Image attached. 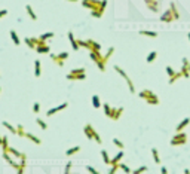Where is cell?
Returning a JSON list of instances; mask_svg holds the SVG:
<instances>
[{
	"label": "cell",
	"mask_w": 190,
	"mask_h": 174,
	"mask_svg": "<svg viewBox=\"0 0 190 174\" xmlns=\"http://www.w3.org/2000/svg\"><path fill=\"white\" fill-rule=\"evenodd\" d=\"M80 3L86 9H91V16L94 18H101L104 15L108 0H80Z\"/></svg>",
	"instance_id": "obj_1"
},
{
	"label": "cell",
	"mask_w": 190,
	"mask_h": 174,
	"mask_svg": "<svg viewBox=\"0 0 190 174\" xmlns=\"http://www.w3.org/2000/svg\"><path fill=\"white\" fill-rule=\"evenodd\" d=\"M138 97H140L141 100H144L147 104H150V106H158V104H159V97L153 91H150V89L140 91V92H138Z\"/></svg>",
	"instance_id": "obj_2"
},
{
	"label": "cell",
	"mask_w": 190,
	"mask_h": 174,
	"mask_svg": "<svg viewBox=\"0 0 190 174\" xmlns=\"http://www.w3.org/2000/svg\"><path fill=\"white\" fill-rule=\"evenodd\" d=\"M67 81H85L86 79V68L80 67V68H73L70 73L65 74Z\"/></svg>",
	"instance_id": "obj_3"
},
{
	"label": "cell",
	"mask_w": 190,
	"mask_h": 174,
	"mask_svg": "<svg viewBox=\"0 0 190 174\" xmlns=\"http://www.w3.org/2000/svg\"><path fill=\"white\" fill-rule=\"evenodd\" d=\"M83 133H85V135H86V138H88V140H95L98 144H101V143H102L100 134H98L97 131H95V128H94L91 124H86V125L83 127Z\"/></svg>",
	"instance_id": "obj_4"
},
{
	"label": "cell",
	"mask_w": 190,
	"mask_h": 174,
	"mask_svg": "<svg viewBox=\"0 0 190 174\" xmlns=\"http://www.w3.org/2000/svg\"><path fill=\"white\" fill-rule=\"evenodd\" d=\"M89 57H91L92 61L95 63V66L100 68V72L104 73L106 72V63H104V57L101 55V52H94V51H91L89 52Z\"/></svg>",
	"instance_id": "obj_5"
},
{
	"label": "cell",
	"mask_w": 190,
	"mask_h": 174,
	"mask_svg": "<svg viewBox=\"0 0 190 174\" xmlns=\"http://www.w3.org/2000/svg\"><path fill=\"white\" fill-rule=\"evenodd\" d=\"M186 143H187V134L183 131L174 134V137L171 138V146H183Z\"/></svg>",
	"instance_id": "obj_6"
},
{
	"label": "cell",
	"mask_w": 190,
	"mask_h": 174,
	"mask_svg": "<svg viewBox=\"0 0 190 174\" xmlns=\"http://www.w3.org/2000/svg\"><path fill=\"white\" fill-rule=\"evenodd\" d=\"M51 60L59 67H64V61L68 58V52H59V54H49Z\"/></svg>",
	"instance_id": "obj_7"
},
{
	"label": "cell",
	"mask_w": 190,
	"mask_h": 174,
	"mask_svg": "<svg viewBox=\"0 0 190 174\" xmlns=\"http://www.w3.org/2000/svg\"><path fill=\"white\" fill-rule=\"evenodd\" d=\"M115 70L120 74V76H122L123 77V79L126 81V83H128V88H129V91H131V94H135V86H134V83H132V81L131 79H129V76L126 74V72L123 70V68L122 67H119V66H115Z\"/></svg>",
	"instance_id": "obj_8"
},
{
	"label": "cell",
	"mask_w": 190,
	"mask_h": 174,
	"mask_svg": "<svg viewBox=\"0 0 190 174\" xmlns=\"http://www.w3.org/2000/svg\"><path fill=\"white\" fill-rule=\"evenodd\" d=\"M122 113H123V107H113L111 109V113H110V119L111 121H119L120 116H122Z\"/></svg>",
	"instance_id": "obj_9"
},
{
	"label": "cell",
	"mask_w": 190,
	"mask_h": 174,
	"mask_svg": "<svg viewBox=\"0 0 190 174\" xmlns=\"http://www.w3.org/2000/svg\"><path fill=\"white\" fill-rule=\"evenodd\" d=\"M2 156H3V159H5V161H6L7 164H9L12 168H15V170H18V168H20V165H21V164L15 162V161H13V159L11 158V153H7V152H3V153H2Z\"/></svg>",
	"instance_id": "obj_10"
},
{
	"label": "cell",
	"mask_w": 190,
	"mask_h": 174,
	"mask_svg": "<svg viewBox=\"0 0 190 174\" xmlns=\"http://www.w3.org/2000/svg\"><path fill=\"white\" fill-rule=\"evenodd\" d=\"M67 107H68V103H63V104H59V106L52 107L51 110H48V112H46V116H54L55 113L61 112V110H64V109H67Z\"/></svg>",
	"instance_id": "obj_11"
},
{
	"label": "cell",
	"mask_w": 190,
	"mask_h": 174,
	"mask_svg": "<svg viewBox=\"0 0 190 174\" xmlns=\"http://www.w3.org/2000/svg\"><path fill=\"white\" fill-rule=\"evenodd\" d=\"M86 42H88V51L89 52L91 51H94V52H101V45H100L98 42H95L92 39H88Z\"/></svg>",
	"instance_id": "obj_12"
},
{
	"label": "cell",
	"mask_w": 190,
	"mask_h": 174,
	"mask_svg": "<svg viewBox=\"0 0 190 174\" xmlns=\"http://www.w3.org/2000/svg\"><path fill=\"white\" fill-rule=\"evenodd\" d=\"M174 20H175V18H174V14H172L171 9L165 11V14L160 15V21H162V22H172Z\"/></svg>",
	"instance_id": "obj_13"
},
{
	"label": "cell",
	"mask_w": 190,
	"mask_h": 174,
	"mask_svg": "<svg viewBox=\"0 0 190 174\" xmlns=\"http://www.w3.org/2000/svg\"><path fill=\"white\" fill-rule=\"evenodd\" d=\"M67 37H68V40H70V43H71V48H73V51H79V43H77V40H76V37H74V34H73V31H68L67 33Z\"/></svg>",
	"instance_id": "obj_14"
},
{
	"label": "cell",
	"mask_w": 190,
	"mask_h": 174,
	"mask_svg": "<svg viewBox=\"0 0 190 174\" xmlns=\"http://www.w3.org/2000/svg\"><path fill=\"white\" fill-rule=\"evenodd\" d=\"M144 2H146V6H147L152 12H158V11H159L158 0H144Z\"/></svg>",
	"instance_id": "obj_15"
},
{
	"label": "cell",
	"mask_w": 190,
	"mask_h": 174,
	"mask_svg": "<svg viewBox=\"0 0 190 174\" xmlns=\"http://www.w3.org/2000/svg\"><path fill=\"white\" fill-rule=\"evenodd\" d=\"M7 153H11V155H13L15 158H18V159H22V158H27L25 156V153H21V152H18L16 149H13V147H11L9 146V149H7Z\"/></svg>",
	"instance_id": "obj_16"
},
{
	"label": "cell",
	"mask_w": 190,
	"mask_h": 174,
	"mask_svg": "<svg viewBox=\"0 0 190 174\" xmlns=\"http://www.w3.org/2000/svg\"><path fill=\"white\" fill-rule=\"evenodd\" d=\"M190 124V118H184L183 121H181V122L177 125V133H181V131H183V129L187 127Z\"/></svg>",
	"instance_id": "obj_17"
},
{
	"label": "cell",
	"mask_w": 190,
	"mask_h": 174,
	"mask_svg": "<svg viewBox=\"0 0 190 174\" xmlns=\"http://www.w3.org/2000/svg\"><path fill=\"white\" fill-rule=\"evenodd\" d=\"M36 52H37V54H51V48L45 43V45L37 46V48H36Z\"/></svg>",
	"instance_id": "obj_18"
},
{
	"label": "cell",
	"mask_w": 190,
	"mask_h": 174,
	"mask_svg": "<svg viewBox=\"0 0 190 174\" xmlns=\"http://www.w3.org/2000/svg\"><path fill=\"white\" fill-rule=\"evenodd\" d=\"M42 74V66H40V60H36L34 61V76L39 77Z\"/></svg>",
	"instance_id": "obj_19"
},
{
	"label": "cell",
	"mask_w": 190,
	"mask_h": 174,
	"mask_svg": "<svg viewBox=\"0 0 190 174\" xmlns=\"http://www.w3.org/2000/svg\"><path fill=\"white\" fill-rule=\"evenodd\" d=\"M9 34H11L12 42L15 43L16 46H20V45H21V40H20V37H18V34H16V31H15V30H11V31H9Z\"/></svg>",
	"instance_id": "obj_20"
},
{
	"label": "cell",
	"mask_w": 190,
	"mask_h": 174,
	"mask_svg": "<svg viewBox=\"0 0 190 174\" xmlns=\"http://www.w3.org/2000/svg\"><path fill=\"white\" fill-rule=\"evenodd\" d=\"M25 138L31 140L34 144H42V140H40V138H39V137H36L34 134H31V133H27V134H25Z\"/></svg>",
	"instance_id": "obj_21"
},
{
	"label": "cell",
	"mask_w": 190,
	"mask_h": 174,
	"mask_svg": "<svg viewBox=\"0 0 190 174\" xmlns=\"http://www.w3.org/2000/svg\"><path fill=\"white\" fill-rule=\"evenodd\" d=\"M25 11H27V14H28V16L33 20V21H37V15L34 14V11H33V7L30 6V5H25Z\"/></svg>",
	"instance_id": "obj_22"
},
{
	"label": "cell",
	"mask_w": 190,
	"mask_h": 174,
	"mask_svg": "<svg viewBox=\"0 0 190 174\" xmlns=\"http://www.w3.org/2000/svg\"><path fill=\"white\" fill-rule=\"evenodd\" d=\"M122 158H123V150H119V153L115 156L113 159L110 161V165H115V164H119L120 161H122Z\"/></svg>",
	"instance_id": "obj_23"
},
{
	"label": "cell",
	"mask_w": 190,
	"mask_h": 174,
	"mask_svg": "<svg viewBox=\"0 0 190 174\" xmlns=\"http://www.w3.org/2000/svg\"><path fill=\"white\" fill-rule=\"evenodd\" d=\"M20 168L16 170V174H24V171H25V165H27V158H22V159H20Z\"/></svg>",
	"instance_id": "obj_24"
},
{
	"label": "cell",
	"mask_w": 190,
	"mask_h": 174,
	"mask_svg": "<svg viewBox=\"0 0 190 174\" xmlns=\"http://www.w3.org/2000/svg\"><path fill=\"white\" fill-rule=\"evenodd\" d=\"M91 101H92V106H94L95 109H100V107L102 106V104H101V101H100V97H98V95H92Z\"/></svg>",
	"instance_id": "obj_25"
},
{
	"label": "cell",
	"mask_w": 190,
	"mask_h": 174,
	"mask_svg": "<svg viewBox=\"0 0 190 174\" xmlns=\"http://www.w3.org/2000/svg\"><path fill=\"white\" fill-rule=\"evenodd\" d=\"M24 43H25V45H27L30 49H34V51H36V43L33 42L31 37H24Z\"/></svg>",
	"instance_id": "obj_26"
},
{
	"label": "cell",
	"mask_w": 190,
	"mask_h": 174,
	"mask_svg": "<svg viewBox=\"0 0 190 174\" xmlns=\"http://www.w3.org/2000/svg\"><path fill=\"white\" fill-rule=\"evenodd\" d=\"M156 58H158V52H156V51H152L150 54L147 55V58H146V61H147V63L150 64V63H153Z\"/></svg>",
	"instance_id": "obj_27"
},
{
	"label": "cell",
	"mask_w": 190,
	"mask_h": 174,
	"mask_svg": "<svg viewBox=\"0 0 190 174\" xmlns=\"http://www.w3.org/2000/svg\"><path fill=\"white\" fill-rule=\"evenodd\" d=\"M152 155H153V159L156 164H160V156H159V152L156 147H152Z\"/></svg>",
	"instance_id": "obj_28"
},
{
	"label": "cell",
	"mask_w": 190,
	"mask_h": 174,
	"mask_svg": "<svg viewBox=\"0 0 190 174\" xmlns=\"http://www.w3.org/2000/svg\"><path fill=\"white\" fill-rule=\"evenodd\" d=\"M2 125L6 128V129H9V131L12 133V134H16V127H13V125H11L9 122H6V121H3L2 122Z\"/></svg>",
	"instance_id": "obj_29"
},
{
	"label": "cell",
	"mask_w": 190,
	"mask_h": 174,
	"mask_svg": "<svg viewBox=\"0 0 190 174\" xmlns=\"http://www.w3.org/2000/svg\"><path fill=\"white\" fill-rule=\"evenodd\" d=\"M140 34H143V36H149V37H158V33L156 31H149V30H141Z\"/></svg>",
	"instance_id": "obj_30"
},
{
	"label": "cell",
	"mask_w": 190,
	"mask_h": 174,
	"mask_svg": "<svg viewBox=\"0 0 190 174\" xmlns=\"http://www.w3.org/2000/svg\"><path fill=\"white\" fill-rule=\"evenodd\" d=\"M169 9L172 11V14H174V18H175V20H178V18H180V14H178V11H177V5H175L174 2H172V3L169 5Z\"/></svg>",
	"instance_id": "obj_31"
},
{
	"label": "cell",
	"mask_w": 190,
	"mask_h": 174,
	"mask_svg": "<svg viewBox=\"0 0 190 174\" xmlns=\"http://www.w3.org/2000/svg\"><path fill=\"white\" fill-rule=\"evenodd\" d=\"M77 152H80V146H74V147H70L67 152H65V155L67 156H71V155H74V153H77Z\"/></svg>",
	"instance_id": "obj_32"
},
{
	"label": "cell",
	"mask_w": 190,
	"mask_h": 174,
	"mask_svg": "<svg viewBox=\"0 0 190 174\" xmlns=\"http://www.w3.org/2000/svg\"><path fill=\"white\" fill-rule=\"evenodd\" d=\"M101 156H102V161H104V164H107V165H110V156H108V153H107V150H104L102 149L101 150Z\"/></svg>",
	"instance_id": "obj_33"
},
{
	"label": "cell",
	"mask_w": 190,
	"mask_h": 174,
	"mask_svg": "<svg viewBox=\"0 0 190 174\" xmlns=\"http://www.w3.org/2000/svg\"><path fill=\"white\" fill-rule=\"evenodd\" d=\"M55 36V34L52 33V31H49V33H43V34H40V36H39V39H42L43 42H46L48 39H51V37H54Z\"/></svg>",
	"instance_id": "obj_34"
},
{
	"label": "cell",
	"mask_w": 190,
	"mask_h": 174,
	"mask_svg": "<svg viewBox=\"0 0 190 174\" xmlns=\"http://www.w3.org/2000/svg\"><path fill=\"white\" fill-rule=\"evenodd\" d=\"M119 168L122 170L123 173H126V174H131V173H132V170L129 168V167H128L126 164H122V162H119Z\"/></svg>",
	"instance_id": "obj_35"
},
{
	"label": "cell",
	"mask_w": 190,
	"mask_h": 174,
	"mask_svg": "<svg viewBox=\"0 0 190 174\" xmlns=\"http://www.w3.org/2000/svg\"><path fill=\"white\" fill-rule=\"evenodd\" d=\"M113 54H115V48H113V46H111V48H108V51H107V54L104 55V63H106V64H107V61H108V60H110V57H111V55H113Z\"/></svg>",
	"instance_id": "obj_36"
},
{
	"label": "cell",
	"mask_w": 190,
	"mask_h": 174,
	"mask_svg": "<svg viewBox=\"0 0 190 174\" xmlns=\"http://www.w3.org/2000/svg\"><path fill=\"white\" fill-rule=\"evenodd\" d=\"M102 109H104V113H106V116L108 118V116H110V113H111V109H113V107H111L108 103H104V104H102Z\"/></svg>",
	"instance_id": "obj_37"
},
{
	"label": "cell",
	"mask_w": 190,
	"mask_h": 174,
	"mask_svg": "<svg viewBox=\"0 0 190 174\" xmlns=\"http://www.w3.org/2000/svg\"><path fill=\"white\" fill-rule=\"evenodd\" d=\"M9 149V142H7V137H3V142H2V152H7Z\"/></svg>",
	"instance_id": "obj_38"
},
{
	"label": "cell",
	"mask_w": 190,
	"mask_h": 174,
	"mask_svg": "<svg viewBox=\"0 0 190 174\" xmlns=\"http://www.w3.org/2000/svg\"><path fill=\"white\" fill-rule=\"evenodd\" d=\"M36 124H37L42 129H48V124H46L43 119H40V118H37V119H36Z\"/></svg>",
	"instance_id": "obj_39"
},
{
	"label": "cell",
	"mask_w": 190,
	"mask_h": 174,
	"mask_svg": "<svg viewBox=\"0 0 190 174\" xmlns=\"http://www.w3.org/2000/svg\"><path fill=\"white\" fill-rule=\"evenodd\" d=\"M25 134H27V133L24 131V127H22V125H18V127H16V135H20V137H25Z\"/></svg>",
	"instance_id": "obj_40"
},
{
	"label": "cell",
	"mask_w": 190,
	"mask_h": 174,
	"mask_svg": "<svg viewBox=\"0 0 190 174\" xmlns=\"http://www.w3.org/2000/svg\"><path fill=\"white\" fill-rule=\"evenodd\" d=\"M149 168L147 167H146V165H143V167H140V168H137V170H134L131 174H143V173H146V171H147Z\"/></svg>",
	"instance_id": "obj_41"
},
{
	"label": "cell",
	"mask_w": 190,
	"mask_h": 174,
	"mask_svg": "<svg viewBox=\"0 0 190 174\" xmlns=\"http://www.w3.org/2000/svg\"><path fill=\"white\" fill-rule=\"evenodd\" d=\"M113 144H115L116 147H119L120 150H123V147H125V144H123L122 142H120L119 138H113Z\"/></svg>",
	"instance_id": "obj_42"
},
{
	"label": "cell",
	"mask_w": 190,
	"mask_h": 174,
	"mask_svg": "<svg viewBox=\"0 0 190 174\" xmlns=\"http://www.w3.org/2000/svg\"><path fill=\"white\" fill-rule=\"evenodd\" d=\"M166 73H168V76H169V79L177 74V72H174V68H172L171 66H166Z\"/></svg>",
	"instance_id": "obj_43"
},
{
	"label": "cell",
	"mask_w": 190,
	"mask_h": 174,
	"mask_svg": "<svg viewBox=\"0 0 190 174\" xmlns=\"http://www.w3.org/2000/svg\"><path fill=\"white\" fill-rule=\"evenodd\" d=\"M180 77H183V76H181V73L178 72V73H177V74H175L174 77H171V79H169V85H172V83H174V82H177V81L180 79Z\"/></svg>",
	"instance_id": "obj_44"
},
{
	"label": "cell",
	"mask_w": 190,
	"mask_h": 174,
	"mask_svg": "<svg viewBox=\"0 0 190 174\" xmlns=\"http://www.w3.org/2000/svg\"><path fill=\"white\" fill-rule=\"evenodd\" d=\"M119 170V164H115V165H111V168L107 174H116V171Z\"/></svg>",
	"instance_id": "obj_45"
},
{
	"label": "cell",
	"mask_w": 190,
	"mask_h": 174,
	"mask_svg": "<svg viewBox=\"0 0 190 174\" xmlns=\"http://www.w3.org/2000/svg\"><path fill=\"white\" fill-rule=\"evenodd\" d=\"M71 165H73V164H71L70 161H68V162H67V165H65V171H64V174H70V170H71Z\"/></svg>",
	"instance_id": "obj_46"
},
{
	"label": "cell",
	"mask_w": 190,
	"mask_h": 174,
	"mask_svg": "<svg viewBox=\"0 0 190 174\" xmlns=\"http://www.w3.org/2000/svg\"><path fill=\"white\" fill-rule=\"evenodd\" d=\"M33 112H34V113H39V112H40V104H39V103H34V104H33Z\"/></svg>",
	"instance_id": "obj_47"
},
{
	"label": "cell",
	"mask_w": 190,
	"mask_h": 174,
	"mask_svg": "<svg viewBox=\"0 0 190 174\" xmlns=\"http://www.w3.org/2000/svg\"><path fill=\"white\" fill-rule=\"evenodd\" d=\"M86 170H88V171H89L91 174H100V173H98L97 170H95L94 167H91V165H88V167H86Z\"/></svg>",
	"instance_id": "obj_48"
},
{
	"label": "cell",
	"mask_w": 190,
	"mask_h": 174,
	"mask_svg": "<svg viewBox=\"0 0 190 174\" xmlns=\"http://www.w3.org/2000/svg\"><path fill=\"white\" fill-rule=\"evenodd\" d=\"M181 61H183V66H187V67H189V70H190V61H189V60L184 57L183 60H181Z\"/></svg>",
	"instance_id": "obj_49"
},
{
	"label": "cell",
	"mask_w": 190,
	"mask_h": 174,
	"mask_svg": "<svg viewBox=\"0 0 190 174\" xmlns=\"http://www.w3.org/2000/svg\"><path fill=\"white\" fill-rule=\"evenodd\" d=\"M7 15V11L6 9H2V11H0V18H3V16H6Z\"/></svg>",
	"instance_id": "obj_50"
},
{
	"label": "cell",
	"mask_w": 190,
	"mask_h": 174,
	"mask_svg": "<svg viewBox=\"0 0 190 174\" xmlns=\"http://www.w3.org/2000/svg\"><path fill=\"white\" fill-rule=\"evenodd\" d=\"M160 174H168V170H166V167H160Z\"/></svg>",
	"instance_id": "obj_51"
},
{
	"label": "cell",
	"mask_w": 190,
	"mask_h": 174,
	"mask_svg": "<svg viewBox=\"0 0 190 174\" xmlns=\"http://www.w3.org/2000/svg\"><path fill=\"white\" fill-rule=\"evenodd\" d=\"M67 2H71V3H74V2H79V0H67Z\"/></svg>",
	"instance_id": "obj_52"
},
{
	"label": "cell",
	"mask_w": 190,
	"mask_h": 174,
	"mask_svg": "<svg viewBox=\"0 0 190 174\" xmlns=\"http://www.w3.org/2000/svg\"><path fill=\"white\" fill-rule=\"evenodd\" d=\"M184 174H190V171H189V170L186 168V170H184Z\"/></svg>",
	"instance_id": "obj_53"
},
{
	"label": "cell",
	"mask_w": 190,
	"mask_h": 174,
	"mask_svg": "<svg viewBox=\"0 0 190 174\" xmlns=\"http://www.w3.org/2000/svg\"><path fill=\"white\" fill-rule=\"evenodd\" d=\"M2 142H3V137L0 135V146H2Z\"/></svg>",
	"instance_id": "obj_54"
},
{
	"label": "cell",
	"mask_w": 190,
	"mask_h": 174,
	"mask_svg": "<svg viewBox=\"0 0 190 174\" xmlns=\"http://www.w3.org/2000/svg\"><path fill=\"white\" fill-rule=\"evenodd\" d=\"M187 37H189V40H190V33H189V34H187Z\"/></svg>",
	"instance_id": "obj_55"
},
{
	"label": "cell",
	"mask_w": 190,
	"mask_h": 174,
	"mask_svg": "<svg viewBox=\"0 0 190 174\" xmlns=\"http://www.w3.org/2000/svg\"><path fill=\"white\" fill-rule=\"evenodd\" d=\"M0 92H2V86H0Z\"/></svg>",
	"instance_id": "obj_56"
}]
</instances>
